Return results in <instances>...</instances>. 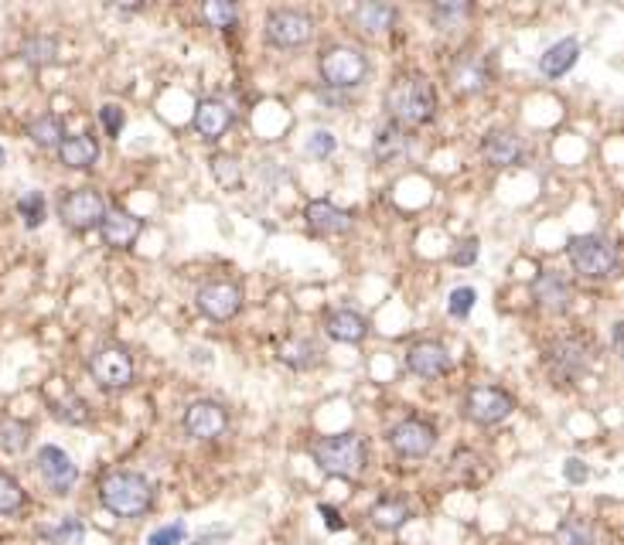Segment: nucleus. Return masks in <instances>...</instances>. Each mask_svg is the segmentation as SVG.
I'll return each mask as SVG.
<instances>
[{"mask_svg": "<svg viewBox=\"0 0 624 545\" xmlns=\"http://www.w3.org/2000/svg\"><path fill=\"white\" fill-rule=\"evenodd\" d=\"M103 509L120 519H140L154 509V484L140 471H106L99 478Z\"/></svg>", "mask_w": 624, "mask_h": 545, "instance_id": "nucleus-2", "label": "nucleus"}, {"mask_svg": "<svg viewBox=\"0 0 624 545\" xmlns=\"http://www.w3.org/2000/svg\"><path fill=\"white\" fill-rule=\"evenodd\" d=\"M304 218L310 225L315 236H341V232L352 228V212L338 209L335 202L328 199H315L307 209H304Z\"/></svg>", "mask_w": 624, "mask_h": 545, "instance_id": "nucleus-20", "label": "nucleus"}, {"mask_svg": "<svg viewBox=\"0 0 624 545\" xmlns=\"http://www.w3.org/2000/svg\"><path fill=\"white\" fill-rule=\"evenodd\" d=\"M202 18L219 31H236L240 28V8L229 4V0H209V4L202 8Z\"/></svg>", "mask_w": 624, "mask_h": 545, "instance_id": "nucleus-36", "label": "nucleus"}, {"mask_svg": "<svg viewBox=\"0 0 624 545\" xmlns=\"http://www.w3.org/2000/svg\"><path fill=\"white\" fill-rule=\"evenodd\" d=\"M325 331H328L331 341L359 344L369 334V321L352 307H338V310H328V314H325Z\"/></svg>", "mask_w": 624, "mask_h": 545, "instance_id": "nucleus-21", "label": "nucleus"}, {"mask_svg": "<svg viewBox=\"0 0 624 545\" xmlns=\"http://www.w3.org/2000/svg\"><path fill=\"white\" fill-rule=\"evenodd\" d=\"M472 14H475V4H467V0H444V4L431 8V21L437 31H454Z\"/></svg>", "mask_w": 624, "mask_h": 545, "instance_id": "nucleus-29", "label": "nucleus"}, {"mask_svg": "<svg viewBox=\"0 0 624 545\" xmlns=\"http://www.w3.org/2000/svg\"><path fill=\"white\" fill-rule=\"evenodd\" d=\"M194 303L209 321H232L243 310V287L232 280H209L194 293Z\"/></svg>", "mask_w": 624, "mask_h": 545, "instance_id": "nucleus-12", "label": "nucleus"}, {"mask_svg": "<svg viewBox=\"0 0 624 545\" xmlns=\"http://www.w3.org/2000/svg\"><path fill=\"white\" fill-rule=\"evenodd\" d=\"M542 365H546V372H550L553 382L573 385V382H580L583 375L591 372V365H594V344L583 338V334L553 338L550 344L542 348Z\"/></svg>", "mask_w": 624, "mask_h": 545, "instance_id": "nucleus-3", "label": "nucleus"}, {"mask_svg": "<svg viewBox=\"0 0 624 545\" xmlns=\"http://www.w3.org/2000/svg\"><path fill=\"white\" fill-rule=\"evenodd\" d=\"M482 158L491 168H516L526 158V143L516 130H488L482 137Z\"/></svg>", "mask_w": 624, "mask_h": 545, "instance_id": "nucleus-18", "label": "nucleus"}, {"mask_svg": "<svg viewBox=\"0 0 624 545\" xmlns=\"http://www.w3.org/2000/svg\"><path fill=\"white\" fill-rule=\"evenodd\" d=\"M529 290H532L536 307L550 310V314H563V310H570V303H573V287L557 269H542Z\"/></svg>", "mask_w": 624, "mask_h": 545, "instance_id": "nucleus-16", "label": "nucleus"}, {"mask_svg": "<svg viewBox=\"0 0 624 545\" xmlns=\"http://www.w3.org/2000/svg\"><path fill=\"white\" fill-rule=\"evenodd\" d=\"M225 538H229V528H219V532H215V528H209V532L199 538V545H219V542H225Z\"/></svg>", "mask_w": 624, "mask_h": 545, "instance_id": "nucleus-47", "label": "nucleus"}, {"mask_svg": "<svg viewBox=\"0 0 624 545\" xmlns=\"http://www.w3.org/2000/svg\"><path fill=\"white\" fill-rule=\"evenodd\" d=\"M335 147H338V140L328 130H315V133L307 137V153H310V158H331Z\"/></svg>", "mask_w": 624, "mask_h": 545, "instance_id": "nucleus-43", "label": "nucleus"}, {"mask_svg": "<svg viewBox=\"0 0 624 545\" xmlns=\"http://www.w3.org/2000/svg\"><path fill=\"white\" fill-rule=\"evenodd\" d=\"M0 164H4V147H0Z\"/></svg>", "mask_w": 624, "mask_h": 545, "instance_id": "nucleus-49", "label": "nucleus"}, {"mask_svg": "<svg viewBox=\"0 0 624 545\" xmlns=\"http://www.w3.org/2000/svg\"><path fill=\"white\" fill-rule=\"evenodd\" d=\"M106 199L96 191V188H72L62 194V202H59V215L62 222L72 228V232H89L103 222L106 215Z\"/></svg>", "mask_w": 624, "mask_h": 545, "instance_id": "nucleus-10", "label": "nucleus"}, {"mask_svg": "<svg viewBox=\"0 0 624 545\" xmlns=\"http://www.w3.org/2000/svg\"><path fill=\"white\" fill-rule=\"evenodd\" d=\"M447 79H451V86H454L461 96H475V93L488 89V83H491V65H488V58L478 55V52H457L454 62H451V68H447Z\"/></svg>", "mask_w": 624, "mask_h": 545, "instance_id": "nucleus-15", "label": "nucleus"}, {"mask_svg": "<svg viewBox=\"0 0 624 545\" xmlns=\"http://www.w3.org/2000/svg\"><path fill=\"white\" fill-rule=\"evenodd\" d=\"M475 300H478V290L475 287H457L447 300V310H451V318H467L475 310Z\"/></svg>", "mask_w": 624, "mask_h": 545, "instance_id": "nucleus-40", "label": "nucleus"}, {"mask_svg": "<svg viewBox=\"0 0 624 545\" xmlns=\"http://www.w3.org/2000/svg\"><path fill=\"white\" fill-rule=\"evenodd\" d=\"M21 58L28 65H52L59 58V42L52 34H31L21 45Z\"/></svg>", "mask_w": 624, "mask_h": 545, "instance_id": "nucleus-31", "label": "nucleus"}, {"mask_svg": "<svg viewBox=\"0 0 624 545\" xmlns=\"http://www.w3.org/2000/svg\"><path fill=\"white\" fill-rule=\"evenodd\" d=\"M403 153H410V137H406V130L400 127V124H382L379 130H376V137H372V158L379 161V164H393V161H400Z\"/></svg>", "mask_w": 624, "mask_h": 545, "instance_id": "nucleus-24", "label": "nucleus"}, {"mask_svg": "<svg viewBox=\"0 0 624 545\" xmlns=\"http://www.w3.org/2000/svg\"><path fill=\"white\" fill-rule=\"evenodd\" d=\"M31 444V426L14 416H0V450L4 453H24Z\"/></svg>", "mask_w": 624, "mask_h": 545, "instance_id": "nucleus-30", "label": "nucleus"}, {"mask_svg": "<svg viewBox=\"0 0 624 545\" xmlns=\"http://www.w3.org/2000/svg\"><path fill=\"white\" fill-rule=\"evenodd\" d=\"M563 478H567L570 484H583V481L591 478V471H588V463H583L580 457H570L567 467H563Z\"/></svg>", "mask_w": 624, "mask_h": 545, "instance_id": "nucleus-45", "label": "nucleus"}, {"mask_svg": "<svg viewBox=\"0 0 624 545\" xmlns=\"http://www.w3.org/2000/svg\"><path fill=\"white\" fill-rule=\"evenodd\" d=\"M315 38V21L307 11L277 8L266 14V42L273 49H304Z\"/></svg>", "mask_w": 624, "mask_h": 545, "instance_id": "nucleus-9", "label": "nucleus"}, {"mask_svg": "<svg viewBox=\"0 0 624 545\" xmlns=\"http://www.w3.org/2000/svg\"><path fill=\"white\" fill-rule=\"evenodd\" d=\"M385 440L400 460H423L437 447V426L423 416H406L393 426V430H389Z\"/></svg>", "mask_w": 624, "mask_h": 545, "instance_id": "nucleus-8", "label": "nucleus"}, {"mask_svg": "<svg viewBox=\"0 0 624 545\" xmlns=\"http://www.w3.org/2000/svg\"><path fill=\"white\" fill-rule=\"evenodd\" d=\"M212 174L222 184H236L243 178V164L236 158H229V153H215V158H212Z\"/></svg>", "mask_w": 624, "mask_h": 545, "instance_id": "nucleus-41", "label": "nucleus"}, {"mask_svg": "<svg viewBox=\"0 0 624 545\" xmlns=\"http://www.w3.org/2000/svg\"><path fill=\"white\" fill-rule=\"evenodd\" d=\"M229 127H232V109L222 99H202L199 109H194V130H199L205 140L225 137Z\"/></svg>", "mask_w": 624, "mask_h": 545, "instance_id": "nucleus-23", "label": "nucleus"}, {"mask_svg": "<svg viewBox=\"0 0 624 545\" xmlns=\"http://www.w3.org/2000/svg\"><path fill=\"white\" fill-rule=\"evenodd\" d=\"M372 525L382 528V532H396L403 528L410 519H413V504L406 498H396V494H389V498H379L372 504V512H369Z\"/></svg>", "mask_w": 624, "mask_h": 545, "instance_id": "nucleus-25", "label": "nucleus"}, {"mask_svg": "<svg viewBox=\"0 0 624 545\" xmlns=\"http://www.w3.org/2000/svg\"><path fill=\"white\" fill-rule=\"evenodd\" d=\"M184 538H188V525L184 522H168V525L154 528L147 535V545H184Z\"/></svg>", "mask_w": 624, "mask_h": 545, "instance_id": "nucleus-39", "label": "nucleus"}, {"mask_svg": "<svg viewBox=\"0 0 624 545\" xmlns=\"http://www.w3.org/2000/svg\"><path fill=\"white\" fill-rule=\"evenodd\" d=\"M181 426H184V434L191 440H199V444L215 440V437H222L229 430V409L222 403H215V399H194L184 409Z\"/></svg>", "mask_w": 624, "mask_h": 545, "instance_id": "nucleus-13", "label": "nucleus"}, {"mask_svg": "<svg viewBox=\"0 0 624 545\" xmlns=\"http://www.w3.org/2000/svg\"><path fill=\"white\" fill-rule=\"evenodd\" d=\"M594 538H597L594 525L588 519H580V515L563 519L557 525V545H594Z\"/></svg>", "mask_w": 624, "mask_h": 545, "instance_id": "nucleus-33", "label": "nucleus"}, {"mask_svg": "<svg viewBox=\"0 0 624 545\" xmlns=\"http://www.w3.org/2000/svg\"><path fill=\"white\" fill-rule=\"evenodd\" d=\"M18 215L24 218L28 228H38L45 222V194L42 191H28L18 199Z\"/></svg>", "mask_w": 624, "mask_h": 545, "instance_id": "nucleus-38", "label": "nucleus"}, {"mask_svg": "<svg viewBox=\"0 0 624 545\" xmlns=\"http://www.w3.org/2000/svg\"><path fill=\"white\" fill-rule=\"evenodd\" d=\"M28 137H31L38 147H59L62 137H65V127H62V120H59L55 113H42L38 120L28 124Z\"/></svg>", "mask_w": 624, "mask_h": 545, "instance_id": "nucleus-32", "label": "nucleus"}, {"mask_svg": "<svg viewBox=\"0 0 624 545\" xmlns=\"http://www.w3.org/2000/svg\"><path fill=\"white\" fill-rule=\"evenodd\" d=\"M89 375L99 388L106 393H124V388L134 385V359L124 344H99L96 352L89 355Z\"/></svg>", "mask_w": 624, "mask_h": 545, "instance_id": "nucleus-7", "label": "nucleus"}, {"mask_svg": "<svg viewBox=\"0 0 624 545\" xmlns=\"http://www.w3.org/2000/svg\"><path fill=\"white\" fill-rule=\"evenodd\" d=\"M99 124H103V130H106V137H120L124 133V109L116 106V103H106V106H99Z\"/></svg>", "mask_w": 624, "mask_h": 545, "instance_id": "nucleus-42", "label": "nucleus"}, {"mask_svg": "<svg viewBox=\"0 0 624 545\" xmlns=\"http://www.w3.org/2000/svg\"><path fill=\"white\" fill-rule=\"evenodd\" d=\"M396 8L393 4H379V0H366V4L352 8V21L366 31V34H382L396 24Z\"/></svg>", "mask_w": 624, "mask_h": 545, "instance_id": "nucleus-27", "label": "nucleus"}, {"mask_svg": "<svg viewBox=\"0 0 624 545\" xmlns=\"http://www.w3.org/2000/svg\"><path fill=\"white\" fill-rule=\"evenodd\" d=\"M310 457L331 478H359L369 463V444L359 434H338V437H325L310 447Z\"/></svg>", "mask_w": 624, "mask_h": 545, "instance_id": "nucleus-4", "label": "nucleus"}, {"mask_svg": "<svg viewBox=\"0 0 624 545\" xmlns=\"http://www.w3.org/2000/svg\"><path fill=\"white\" fill-rule=\"evenodd\" d=\"M451 259H454V266H475L478 263V239L475 236L472 239H461L457 249L451 253Z\"/></svg>", "mask_w": 624, "mask_h": 545, "instance_id": "nucleus-44", "label": "nucleus"}, {"mask_svg": "<svg viewBox=\"0 0 624 545\" xmlns=\"http://www.w3.org/2000/svg\"><path fill=\"white\" fill-rule=\"evenodd\" d=\"M512 409H516L512 393H505L498 385H475V388H467V396H464V416L478 426H495L501 419H509Z\"/></svg>", "mask_w": 624, "mask_h": 545, "instance_id": "nucleus-11", "label": "nucleus"}, {"mask_svg": "<svg viewBox=\"0 0 624 545\" xmlns=\"http://www.w3.org/2000/svg\"><path fill=\"white\" fill-rule=\"evenodd\" d=\"M406 372L420 378H441L451 372V355L441 341H416L406 352Z\"/></svg>", "mask_w": 624, "mask_h": 545, "instance_id": "nucleus-19", "label": "nucleus"}, {"mask_svg": "<svg viewBox=\"0 0 624 545\" xmlns=\"http://www.w3.org/2000/svg\"><path fill=\"white\" fill-rule=\"evenodd\" d=\"M580 58V45H577V38H563V42L550 45L542 52L539 58V72L546 75V79H560V75H567Z\"/></svg>", "mask_w": 624, "mask_h": 545, "instance_id": "nucleus-26", "label": "nucleus"}, {"mask_svg": "<svg viewBox=\"0 0 624 545\" xmlns=\"http://www.w3.org/2000/svg\"><path fill=\"white\" fill-rule=\"evenodd\" d=\"M567 256L570 266L588 280H611L617 272V249L604 236H573Z\"/></svg>", "mask_w": 624, "mask_h": 545, "instance_id": "nucleus-6", "label": "nucleus"}, {"mask_svg": "<svg viewBox=\"0 0 624 545\" xmlns=\"http://www.w3.org/2000/svg\"><path fill=\"white\" fill-rule=\"evenodd\" d=\"M318 72L325 79V89L348 93L369 79V58L356 45H328L318 58Z\"/></svg>", "mask_w": 624, "mask_h": 545, "instance_id": "nucleus-5", "label": "nucleus"}, {"mask_svg": "<svg viewBox=\"0 0 624 545\" xmlns=\"http://www.w3.org/2000/svg\"><path fill=\"white\" fill-rule=\"evenodd\" d=\"M277 355L284 365L304 372V368H315L318 365V344L315 341H307V338H290L277 348Z\"/></svg>", "mask_w": 624, "mask_h": 545, "instance_id": "nucleus-28", "label": "nucleus"}, {"mask_svg": "<svg viewBox=\"0 0 624 545\" xmlns=\"http://www.w3.org/2000/svg\"><path fill=\"white\" fill-rule=\"evenodd\" d=\"M59 150V161L72 171H89L99 161V143L89 133H65Z\"/></svg>", "mask_w": 624, "mask_h": 545, "instance_id": "nucleus-22", "label": "nucleus"}, {"mask_svg": "<svg viewBox=\"0 0 624 545\" xmlns=\"http://www.w3.org/2000/svg\"><path fill=\"white\" fill-rule=\"evenodd\" d=\"M385 109L400 127H423L437 116V89L426 75H396L385 89Z\"/></svg>", "mask_w": 624, "mask_h": 545, "instance_id": "nucleus-1", "label": "nucleus"}, {"mask_svg": "<svg viewBox=\"0 0 624 545\" xmlns=\"http://www.w3.org/2000/svg\"><path fill=\"white\" fill-rule=\"evenodd\" d=\"M140 232H144V218H137L134 212H127L120 205H109L99 222V236L109 249H130Z\"/></svg>", "mask_w": 624, "mask_h": 545, "instance_id": "nucleus-17", "label": "nucleus"}, {"mask_svg": "<svg viewBox=\"0 0 624 545\" xmlns=\"http://www.w3.org/2000/svg\"><path fill=\"white\" fill-rule=\"evenodd\" d=\"M24 504H28V494H24L21 481L0 471V515H18V512H24Z\"/></svg>", "mask_w": 624, "mask_h": 545, "instance_id": "nucleus-35", "label": "nucleus"}, {"mask_svg": "<svg viewBox=\"0 0 624 545\" xmlns=\"http://www.w3.org/2000/svg\"><path fill=\"white\" fill-rule=\"evenodd\" d=\"M621 331H624V324H621V321H614V324H611V341H614V352H621Z\"/></svg>", "mask_w": 624, "mask_h": 545, "instance_id": "nucleus-48", "label": "nucleus"}, {"mask_svg": "<svg viewBox=\"0 0 624 545\" xmlns=\"http://www.w3.org/2000/svg\"><path fill=\"white\" fill-rule=\"evenodd\" d=\"M52 416L59 419V423H68V426H80V423H89V406H86V399H80V396H65V399H52Z\"/></svg>", "mask_w": 624, "mask_h": 545, "instance_id": "nucleus-37", "label": "nucleus"}, {"mask_svg": "<svg viewBox=\"0 0 624 545\" xmlns=\"http://www.w3.org/2000/svg\"><path fill=\"white\" fill-rule=\"evenodd\" d=\"M34 467H38V474H42V481L49 484V491H55V494H68L75 488V481H80V467H75V460L55 444H45L38 450Z\"/></svg>", "mask_w": 624, "mask_h": 545, "instance_id": "nucleus-14", "label": "nucleus"}, {"mask_svg": "<svg viewBox=\"0 0 624 545\" xmlns=\"http://www.w3.org/2000/svg\"><path fill=\"white\" fill-rule=\"evenodd\" d=\"M42 535L52 542V545H83V538H86V525L80 522V519H59L55 525H49V528H42Z\"/></svg>", "mask_w": 624, "mask_h": 545, "instance_id": "nucleus-34", "label": "nucleus"}, {"mask_svg": "<svg viewBox=\"0 0 624 545\" xmlns=\"http://www.w3.org/2000/svg\"><path fill=\"white\" fill-rule=\"evenodd\" d=\"M318 515L325 519V525H328L331 532H341V528H345V522H341L338 509H331V504H321V509H318Z\"/></svg>", "mask_w": 624, "mask_h": 545, "instance_id": "nucleus-46", "label": "nucleus"}]
</instances>
